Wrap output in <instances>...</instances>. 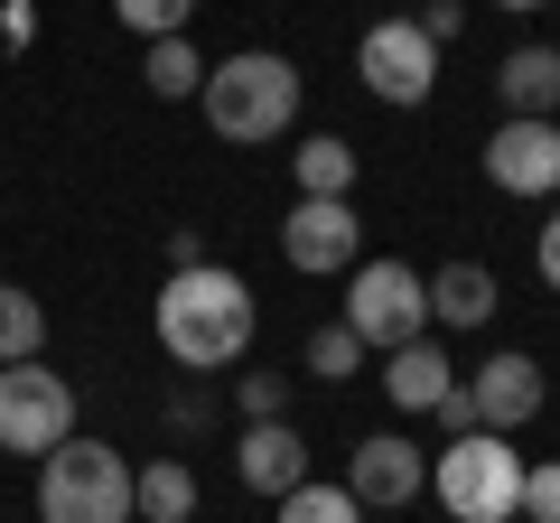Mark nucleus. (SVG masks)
Returning <instances> with one entry per match:
<instances>
[{
    "mask_svg": "<svg viewBox=\"0 0 560 523\" xmlns=\"http://www.w3.org/2000/svg\"><path fill=\"white\" fill-rule=\"evenodd\" d=\"M150 327H160L168 364H187V374H224V364L253 356L261 309H253V281H243V271H224V262H187V271L160 281Z\"/></svg>",
    "mask_w": 560,
    "mask_h": 523,
    "instance_id": "nucleus-1",
    "label": "nucleus"
},
{
    "mask_svg": "<svg viewBox=\"0 0 560 523\" xmlns=\"http://www.w3.org/2000/svg\"><path fill=\"white\" fill-rule=\"evenodd\" d=\"M197 103H206V131L234 141V150L280 141V131L300 121V66L280 57V47H234L224 66H206Z\"/></svg>",
    "mask_w": 560,
    "mask_h": 523,
    "instance_id": "nucleus-2",
    "label": "nucleus"
},
{
    "mask_svg": "<svg viewBox=\"0 0 560 523\" xmlns=\"http://www.w3.org/2000/svg\"><path fill=\"white\" fill-rule=\"evenodd\" d=\"M523 449L514 430H458L430 458V496L448 504V523H523Z\"/></svg>",
    "mask_w": 560,
    "mask_h": 523,
    "instance_id": "nucleus-3",
    "label": "nucleus"
},
{
    "mask_svg": "<svg viewBox=\"0 0 560 523\" xmlns=\"http://www.w3.org/2000/svg\"><path fill=\"white\" fill-rule=\"evenodd\" d=\"M38 523H131V458L113 440L66 430L38 458Z\"/></svg>",
    "mask_w": 560,
    "mask_h": 523,
    "instance_id": "nucleus-4",
    "label": "nucleus"
},
{
    "mask_svg": "<svg viewBox=\"0 0 560 523\" xmlns=\"http://www.w3.org/2000/svg\"><path fill=\"white\" fill-rule=\"evenodd\" d=\"M346 327H355L364 346H411V337H430V271H411V262H393V253H364L355 271H346V309H337Z\"/></svg>",
    "mask_w": 560,
    "mask_h": 523,
    "instance_id": "nucleus-5",
    "label": "nucleus"
},
{
    "mask_svg": "<svg viewBox=\"0 0 560 523\" xmlns=\"http://www.w3.org/2000/svg\"><path fill=\"white\" fill-rule=\"evenodd\" d=\"M355 84L374 103H393V113H420V103L440 94V38L420 20H374L355 38Z\"/></svg>",
    "mask_w": 560,
    "mask_h": 523,
    "instance_id": "nucleus-6",
    "label": "nucleus"
},
{
    "mask_svg": "<svg viewBox=\"0 0 560 523\" xmlns=\"http://www.w3.org/2000/svg\"><path fill=\"white\" fill-rule=\"evenodd\" d=\"M66 430H75V383L47 374V356L0 364V449L10 458H47Z\"/></svg>",
    "mask_w": 560,
    "mask_h": 523,
    "instance_id": "nucleus-7",
    "label": "nucleus"
},
{
    "mask_svg": "<svg viewBox=\"0 0 560 523\" xmlns=\"http://www.w3.org/2000/svg\"><path fill=\"white\" fill-rule=\"evenodd\" d=\"M280 262L290 271H308V281H346L364 262V224L346 197H300L290 216H280Z\"/></svg>",
    "mask_w": 560,
    "mask_h": 523,
    "instance_id": "nucleus-8",
    "label": "nucleus"
},
{
    "mask_svg": "<svg viewBox=\"0 0 560 523\" xmlns=\"http://www.w3.org/2000/svg\"><path fill=\"white\" fill-rule=\"evenodd\" d=\"M486 187L504 197H560V121L551 113H504L486 131Z\"/></svg>",
    "mask_w": 560,
    "mask_h": 523,
    "instance_id": "nucleus-9",
    "label": "nucleus"
},
{
    "mask_svg": "<svg viewBox=\"0 0 560 523\" xmlns=\"http://www.w3.org/2000/svg\"><path fill=\"white\" fill-rule=\"evenodd\" d=\"M346 496H355L364 514H401V504H420V496H430V449H411L401 430L355 440V458H346Z\"/></svg>",
    "mask_w": 560,
    "mask_h": 523,
    "instance_id": "nucleus-10",
    "label": "nucleus"
},
{
    "mask_svg": "<svg viewBox=\"0 0 560 523\" xmlns=\"http://www.w3.org/2000/svg\"><path fill=\"white\" fill-rule=\"evenodd\" d=\"M467 403H477V430H523L541 411V364L523 346H504V356H486L467 374Z\"/></svg>",
    "mask_w": 560,
    "mask_h": 523,
    "instance_id": "nucleus-11",
    "label": "nucleus"
},
{
    "mask_svg": "<svg viewBox=\"0 0 560 523\" xmlns=\"http://www.w3.org/2000/svg\"><path fill=\"white\" fill-rule=\"evenodd\" d=\"M234 477H243V496H290V486L308 477V440H300L290 421H243Z\"/></svg>",
    "mask_w": 560,
    "mask_h": 523,
    "instance_id": "nucleus-12",
    "label": "nucleus"
},
{
    "mask_svg": "<svg viewBox=\"0 0 560 523\" xmlns=\"http://www.w3.org/2000/svg\"><path fill=\"white\" fill-rule=\"evenodd\" d=\"M383 393H393V411H430L458 383V364H448V346L440 337H411V346H383Z\"/></svg>",
    "mask_w": 560,
    "mask_h": 523,
    "instance_id": "nucleus-13",
    "label": "nucleus"
},
{
    "mask_svg": "<svg viewBox=\"0 0 560 523\" xmlns=\"http://www.w3.org/2000/svg\"><path fill=\"white\" fill-rule=\"evenodd\" d=\"M504 309L495 271L486 262H448V271H430V327H486Z\"/></svg>",
    "mask_w": 560,
    "mask_h": 523,
    "instance_id": "nucleus-14",
    "label": "nucleus"
},
{
    "mask_svg": "<svg viewBox=\"0 0 560 523\" xmlns=\"http://www.w3.org/2000/svg\"><path fill=\"white\" fill-rule=\"evenodd\" d=\"M187 514H197V467L187 458L131 467V523H187Z\"/></svg>",
    "mask_w": 560,
    "mask_h": 523,
    "instance_id": "nucleus-15",
    "label": "nucleus"
},
{
    "mask_svg": "<svg viewBox=\"0 0 560 523\" xmlns=\"http://www.w3.org/2000/svg\"><path fill=\"white\" fill-rule=\"evenodd\" d=\"M495 94H504V113H560V47L523 38L514 57L495 66Z\"/></svg>",
    "mask_w": 560,
    "mask_h": 523,
    "instance_id": "nucleus-16",
    "label": "nucleus"
},
{
    "mask_svg": "<svg viewBox=\"0 0 560 523\" xmlns=\"http://www.w3.org/2000/svg\"><path fill=\"white\" fill-rule=\"evenodd\" d=\"M290 178H300V197H355V141L308 131V141L290 150Z\"/></svg>",
    "mask_w": 560,
    "mask_h": 523,
    "instance_id": "nucleus-17",
    "label": "nucleus"
},
{
    "mask_svg": "<svg viewBox=\"0 0 560 523\" xmlns=\"http://www.w3.org/2000/svg\"><path fill=\"white\" fill-rule=\"evenodd\" d=\"M271 523H374L355 496H346V477L327 486V477H300L290 496H271Z\"/></svg>",
    "mask_w": 560,
    "mask_h": 523,
    "instance_id": "nucleus-18",
    "label": "nucleus"
},
{
    "mask_svg": "<svg viewBox=\"0 0 560 523\" xmlns=\"http://www.w3.org/2000/svg\"><path fill=\"white\" fill-rule=\"evenodd\" d=\"M140 84H150L160 103H187V94L206 84V57L187 47V28H178V38H150V57H140Z\"/></svg>",
    "mask_w": 560,
    "mask_h": 523,
    "instance_id": "nucleus-19",
    "label": "nucleus"
},
{
    "mask_svg": "<svg viewBox=\"0 0 560 523\" xmlns=\"http://www.w3.org/2000/svg\"><path fill=\"white\" fill-rule=\"evenodd\" d=\"M20 356H47V309L20 281H0V364H20Z\"/></svg>",
    "mask_w": 560,
    "mask_h": 523,
    "instance_id": "nucleus-20",
    "label": "nucleus"
},
{
    "mask_svg": "<svg viewBox=\"0 0 560 523\" xmlns=\"http://www.w3.org/2000/svg\"><path fill=\"white\" fill-rule=\"evenodd\" d=\"M364 356H374V346H364L346 318H327L318 337H308V374H318V383H355V374H364Z\"/></svg>",
    "mask_w": 560,
    "mask_h": 523,
    "instance_id": "nucleus-21",
    "label": "nucleus"
},
{
    "mask_svg": "<svg viewBox=\"0 0 560 523\" xmlns=\"http://www.w3.org/2000/svg\"><path fill=\"white\" fill-rule=\"evenodd\" d=\"M113 20L131 28V38H178V28L197 20V0H113Z\"/></svg>",
    "mask_w": 560,
    "mask_h": 523,
    "instance_id": "nucleus-22",
    "label": "nucleus"
},
{
    "mask_svg": "<svg viewBox=\"0 0 560 523\" xmlns=\"http://www.w3.org/2000/svg\"><path fill=\"white\" fill-rule=\"evenodd\" d=\"M243 421H290V374H253V364H243Z\"/></svg>",
    "mask_w": 560,
    "mask_h": 523,
    "instance_id": "nucleus-23",
    "label": "nucleus"
},
{
    "mask_svg": "<svg viewBox=\"0 0 560 523\" xmlns=\"http://www.w3.org/2000/svg\"><path fill=\"white\" fill-rule=\"evenodd\" d=\"M523 514H533V523H560V458L523 467Z\"/></svg>",
    "mask_w": 560,
    "mask_h": 523,
    "instance_id": "nucleus-24",
    "label": "nucleus"
},
{
    "mask_svg": "<svg viewBox=\"0 0 560 523\" xmlns=\"http://www.w3.org/2000/svg\"><path fill=\"white\" fill-rule=\"evenodd\" d=\"M430 421H440V430H448V440H458V430H477V403H467V374H458V383H448L440 403H430Z\"/></svg>",
    "mask_w": 560,
    "mask_h": 523,
    "instance_id": "nucleus-25",
    "label": "nucleus"
},
{
    "mask_svg": "<svg viewBox=\"0 0 560 523\" xmlns=\"http://www.w3.org/2000/svg\"><path fill=\"white\" fill-rule=\"evenodd\" d=\"M533 271H541V290H560V206H551V224L533 234Z\"/></svg>",
    "mask_w": 560,
    "mask_h": 523,
    "instance_id": "nucleus-26",
    "label": "nucleus"
},
{
    "mask_svg": "<svg viewBox=\"0 0 560 523\" xmlns=\"http://www.w3.org/2000/svg\"><path fill=\"white\" fill-rule=\"evenodd\" d=\"M411 20L430 28V38H440V47H448V38H458V28H467V0H430V10H411Z\"/></svg>",
    "mask_w": 560,
    "mask_h": 523,
    "instance_id": "nucleus-27",
    "label": "nucleus"
},
{
    "mask_svg": "<svg viewBox=\"0 0 560 523\" xmlns=\"http://www.w3.org/2000/svg\"><path fill=\"white\" fill-rule=\"evenodd\" d=\"M0 38H10V47L38 38V0H0Z\"/></svg>",
    "mask_w": 560,
    "mask_h": 523,
    "instance_id": "nucleus-28",
    "label": "nucleus"
},
{
    "mask_svg": "<svg viewBox=\"0 0 560 523\" xmlns=\"http://www.w3.org/2000/svg\"><path fill=\"white\" fill-rule=\"evenodd\" d=\"M187 262H215V253H206L197 224H168V271H187Z\"/></svg>",
    "mask_w": 560,
    "mask_h": 523,
    "instance_id": "nucleus-29",
    "label": "nucleus"
},
{
    "mask_svg": "<svg viewBox=\"0 0 560 523\" xmlns=\"http://www.w3.org/2000/svg\"><path fill=\"white\" fill-rule=\"evenodd\" d=\"M495 10H514V20H523V10H541V0H495Z\"/></svg>",
    "mask_w": 560,
    "mask_h": 523,
    "instance_id": "nucleus-30",
    "label": "nucleus"
},
{
    "mask_svg": "<svg viewBox=\"0 0 560 523\" xmlns=\"http://www.w3.org/2000/svg\"><path fill=\"white\" fill-rule=\"evenodd\" d=\"M187 523H197V514H187Z\"/></svg>",
    "mask_w": 560,
    "mask_h": 523,
    "instance_id": "nucleus-31",
    "label": "nucleus"
},
{
    "mask_svg": "<svg viewBox=\"0 0 560 523\" xmlns=\"http://www.w3.org/2000/svg\"><path fill=\"white\" fill-rule=\"evenodd\" d=\"M551 121H560V113H551Z\"/></svg>",
    "mask_w": 560,
    "mask_h": 523,
    "instance_id": "nucleus-32",
    "label": "nucleus"
}]
</instances>
